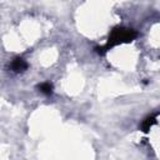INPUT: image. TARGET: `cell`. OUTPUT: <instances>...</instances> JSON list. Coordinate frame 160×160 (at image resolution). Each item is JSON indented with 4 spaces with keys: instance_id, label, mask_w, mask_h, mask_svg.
I'll return each instance as SVG.
<instances>
[{
    "instance_id": "7a4b0ae2",
    "label": "cell",
    "mask_w": 160,
    "mask_h": 160,
    "mask_svg": "<svg viewBox=\"0 0 160 160\" xmlns=\"http://www.w3.org/2000/svg\"><path fill=\"white\" fill-rule=\"evenodd\" d=\"M11 69L15 72H22L28 69V62L21 58H15L11 62Z\"/></svg>"
},
{
    "instance_id": "277c9868",
    "label": "cell",
    "mask_w": 160,
    "mask_h": 160,
    "mask_svg": "<svg viewBox=\"0 0 160 160\" xmlns=\"http://www.w3.org/2000/svg\"><path fill=\"white\" fill-rule=\"evenodd\" d=\"M38 89L40 90V92H42L44 95H51L52 94V84L49 82V81H45V82H41L38 85Z\"/></svg>"
},
{
    "instance_id": "6da1fadb",
    "label": "cell",
    "mask_w": 160,
    "mask_h": 160,
    "mask_svg": "<svg viewBox=\"0 0 160 160\" xmlns=\"http://www.w3.org/2000/svg\"><path fill=\"white\" fill-rule=\"evenodd\" d=\"M138 36V32L132 29H128V28H121V26H116L111 30L109 39H108V44L105 46L101 48H96V52L99 55H104L108 50H110L112 46L122 44V42H131L135 38Z\"/></svg>"
},
{
    "instance_id": "3957f363",
    "label": "cell",
    "mask_w": 160,
    "mask_h": 160,
    "mask_svg": "<svg viewBox=\"0 0 160 160\" xmlns=\"http://www.w3.org/2000/svg\"><path fill=\"white\" fill-rule=\"evenodd\" d=\"M155 124H156V118L155 116H148L146 119H144V121L141 124V131L142 132H149L151 126L155 125Z\"/></svg>"
}]
</instances>
